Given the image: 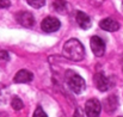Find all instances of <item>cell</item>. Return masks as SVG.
Masks as SVG:
<instances>
[{"mask_svg":"<svg viewBox=\"0 0 123 117\" xmlns=\"http://www.w3.org/2000/svg\"><path fill=\"white\" fill-rule=\"evenodd\" d=\"M63 55L72 61H81L85 57V48L77 38L68 39L63 45Z\"/></svg>","mask_w":123,"mask_h":117,"instance_id":"1","label":"cell"},{"mask_svg":"<svg viewBox=\"0 0 123 117\" xmlns=\"http://www.w3.org/2000/svg\"><path fill=\"white\" fill-rule=\"evenodd\" d=\"M66 80H67V84H68L69 88L77 94L82 93L86 88V82H85L84 78L81 75L77 74L75 72L68 71L66 73Z\"/></svg>","mask_w":123,"mask_h":117,"instance_id":"2","label":"cell"},{"mask_svg":"<svg viewBox=\"0 0 123 117\" xmlns=\"http://www.w3.org/2000/svg\"><path fill=\"white\" fill-rule=\"evenodd\" d=\"M102 111V104L98 99L91 98L85 104V114L87 117H99Z\"/></svg>","mask_w":123,"mask_h":117,"instance_id":"3","label":"cell"},{"mask_svg":"<svg viewBox=\"0 0 123 117\" xmlns=\"http://www.w3.org/2000/svg\"><path fill=\"white\" fill-rule=\"evenodd\" d=\"M60 26H61V23L55 17H47V18H44L42 20V24H41L42 30L44 32H48V34L57 31L60 29Z\"/></svg>","mask_w":123,"mask_h":117,"instance_id":"4","label":"cell"},{"mask_svg":"<svg viewBox=\"0 0 123 117\" xmlns=\"http://www.w3.org/2000/svg\"><path fill=\"white\" fill-rule=\"evenodd\" d=\"M90 45L93 51V54L98 57L103 56L105 53V42L100 38L99 36H93L90 39Z\"/></svg>","mask_w":123,"mask_h":117,"instance_id":"5","label":"cell"},{"mask_svg":"<svg viewBox=\"0 0 123 117\" xmlns=\"http://www.w3.org/2000/svg\"><path fill=\"white\" fill-rule=\"evenodd\" d=\"M17 20L19 22L20 25L25 28H32L35 25V17L31 12L28 11H22L17 14Z\"/></svg>","mask_w":123,"mask_h":117,"instance_id":"6","label":"cell"},{"mask_svg":"<svg viewBox=\"0 0 123 117\" xmlns=\"http://www.w3.org/2000/svg\"><path fill=\"white\" fill-rule=\"evenodd\" d=\"M94 84L97 88L102 92H105L110 88V81L103 73H96L94 75Z\"/></svg>","mask_w":123,"mask_h":117,"instance_id":"7","label":"cell"},{"mask_svg":"<svg viewBox=\"0 0 123 117\" xmlns=\"http://www.w3.org/2000/svg\"><path fill=\"white\" fill-rule=\"evenodd\" d=\"M99 26L105 30V31H109V32H114V31H117L120 29V24L118 22H116L115 19L112 18H105L103 20L99 22Z\"/></svg>","mask_w":123,"mask_h":117,"instance_id":"8","label":"cell"},{"mask_svg":"<svg viewBox=\"0 0 123 117\" xmlns=\"http://www.w3.org/2000/svg\"><path fill=\"white\" fill-rule=\"evenodd\" d=\"M34 79V74L26 69H20L16 75H14V79L13 81L16 84H28V82H31Z\"/></svg>","mask_w":123,"mask_h":117,"instance_id":"9","label":"cell"},{"mask_svg":"<svg viewBox=\"0 0 123 117\" xmlns=\"http://www.w3.org/2000/svg\"><path fill=\"white\" fill-rule=\"evenodd\" d=\"M75 19H77L78 25H79L81 29H84V30L90 29L91 25H92V20H91V18H90L85 12L78 11V12H77V17H75Z\"/></svg>","mask_w":123,"mask_h":117,"instance_id":"10","label":"cell"},{"mask_svg":"<svg viewBox=\"0 0 123 117\" xmlns=\"http://www.w3.org/2000/svg\"><path fill=\"white\" fill-rule=\"evenodd\" d=\"M51 8L57 13L65 14L67 13V2L65 0H54L51 4Z\"/></svg>","mask_w":123,"mask_h":117,"instance_id":"11","label":"cell"},{"mask_svg":"<svg viewBox=\"0 0 123 117\" xmlns=\"http://www.w3.org/2000/svg\"><path fill=\"white\" fill-rule=\"evenodd\" d=\"M117 105H118V100H117L116 96H110V97H108V99L105 102V110L108 112H114L116 110Z\"/></svg>","mask_w":123,"mask_h":117,"instance_id":"12","label":"cell"},{"mask_svg":"<svg viewBox=\"0 0 123 117\" xmlns=\"http://www.w3.org/2000/svg\"><path fill=\"white\" fill-rule=\"evenodd\" d=\"M11 105H12V108L14 110H22L23 106H24V104H23V102H22V99L19 97H13L12 102H11Z\"/></svg>","mask_w":123,"mask_h":117,"instance_id":"13","label":"cell"},{"mask_svg":"<svg viewBox=\"0 0 123 117\" xmlns=\"http://www.w3.org/2000/svg\"><path fill=\"white\" fill-rule=\"evenodd\" d=\"M26 2L34 8H41L44 6L45 0H26Z\"/></svg>","mask_w":123,"mask_h":117,"instance_id":"14","label":"cell"},{"mask_svg":"<svg viewBox=\"0 0 123 117\" xmlns=\"http://www.w3.org/2000/svg\"><path fill=\"white\" fill-rule=\"evenodd\" d=\"M32 117H48V116H47V114L43 111V109H42L41 106H37L36 110H35V112H34V116Z\"/></svg>","mask_w":123,"mask_h":117,"instance_id":"15","label":"cell"},{"mask_svg":"<svg viewBox=\"0 0 123 117\" xmlns=\"http://www.w3.org/2000/svg\"><path fill=\"white\" fill-rule=\"evenodd\" d=\"M73 117H87V116H86L85 111L82 110L81 108H78V109L75 110V112H74V115H73Z\"/></svg>","mask_w":123,"mask_h":117,"instance_id":"16","label":"cell"},{"mask_svg":"<svg viewBox=\"0 0 123 117\" xmlns=\"http://www.w3.org/2000/svg\"><path fill=\"white\" fill-rule=\"evenodd\" d=\"M0 60L8 61V54H7L5 50H1V51H0Z\"/></svg>","mask_w":123,"mask_h":117,"instance_id":"17","label":"cell"},{"mask_svg":"<svg viewBox=\"0 0 123 117\" xmlns=\"http://www.w3.org/2000/svg\"><path fill=\"white\" fill-rule=\"evenodd\" d=\"M11 4H10V1L8 0H0V8H6V7H8Z\"/></svg>","mask_w":123,"mask_h":117,"instance_id":"18","label":"cell"},{"mask_svg":"<svg viewBox=\"0 0 123 117\" xmlns=\"http://www.w3.org/2000/svg\"><path fill=\"white\" fill-rule=\"evenodd\" d=\"M122 71H123V59H122Z\"/></svg>","mask_w":123,"mask_h":117,"instance_id":"19","label":"cell"},{"mask_svg":"<svg viewBox=\"0 0 123 117\" xmlns=\"http://www.w3.org/2000/svg\"><path fill=\"white\" fill-rule=\"evenodd\" d=\"M122 11H123V2H122Z\"/></svg>","mask_w":123,"mask_h":117,"instance_id":"20","label":"cell"},{"mask_svg":"<svg viewBox=\"0 0 123 117\" xmlns=\"http://www.w3.org/2000/svg\"><path fill=\"white\" fill-rule=\"evenodd\" d=\"M120 117H123V116H120Z\"/></svg>","mask_w":123,"mask_h":117,"instance_id":"21","label":"cell"}]
</instances>
